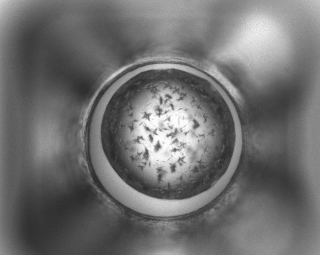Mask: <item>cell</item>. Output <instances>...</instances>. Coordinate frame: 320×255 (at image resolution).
<instances>
[{
	"label": "cell",
	"instance_id": "obj_1",
	"mask_svg": "<svg viewBox=\"0 0 320 255\" xmlns=\"http://www.w3.org/2000/svg\"><path fill=\"white\" fill-rule=\"evenodd\" d=\"M88 131L112 178L148 197L181 201L199 196L226 176L242 130L214 80L162 63L117 77L98 101Z\"/></svg>",
	"mask_w": 320,
	"mask_h": 255
}]
</instances>
